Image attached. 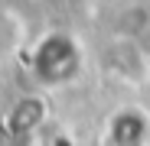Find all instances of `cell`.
Here are the masks:
<instances>
[{
    "mask_svg": "<svg viewBox=\"0 0 150 146\" xmlns=\"http://www.w3.org/2000/svg\"><path fill=\"white\" fill-rule=\"evenodd\" d=\"M111 146H147L150 143V120L137 107H124L111 117V130H108Z\"/></svg>",
    "mask_w": 150,
    "mask_h": 146,
    "instance_id": "obj_1",
    "label": "cell"
}]
</instances>
